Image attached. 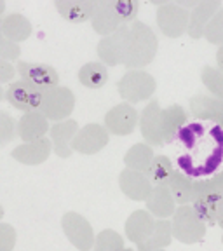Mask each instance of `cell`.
<instances>
[{"label":"cell","mask_w":223,"mask_h":251,"mask_svg":"<svg viewBox=\"0 0 223 251\" xmlns=\"http://www.w3.org/2000/svg\"><path fill=\"white\" fill-rule=\"evenodd\" d=\"M178 150L176 162L185 175L204 178L215 173L223 162V129L222 126L202 122L185 124L174 138ZM173 141V143H174Z\"/></svg>","instance_id":"cell-1"},{"label":"cell","mask_w":223,"mask_h":251,"mask_svg":"<svg viewBox=\"0 0 223 251\" xmlns=\"http://www.w3.org/2000/svg\"><path fill=\"white\" fill-rule=\"evenodd\" d=\"M159 51V39L153 30L143 21L131 23L129 44H127V56L124 67L127 70H141L155 59Z\"/></svg>","instance_id":"cell-2"},{"label":"cell","mask_w":223,"mask_h":251,"mask_svg":"<svg viewBox=\"0 0 223 251\" xmlns=\"http://www.w3.org/2000/svg\"><path fill=\"white\" fill-rule=\"evenodd\" d=\"M171 225L174 239L183 244L200 243L208 232V225L200 220V216L192 208V204H180L176 211L173 213Z\"/></svg>","instance_id":"cell-3"},{"label":"cell","mask_w":223,"mask_h":251,"mask_svg":"<svg viewBox=\"0 0 223 251\" xmlns=\"http://www.w3.org/2000/svg\"><path fill=\"white\" fill-rule=\"evenodd\" d=\"M157 89V80L145 70H127L117 82V93L125 103L147 101Z\"/></svg>","instance_id":"cell-4"},{"label":"cell","mask_w":223,"mask_h":251,"mask_svg":"<svg viewBox=\"0 0 223 251\" xmlns=\"http://www.w3.org/2000/svg\"><path fill=\"white\" fill-rule=\"evenodd\" d=\"M222 201L223 192L216 187L213 178L194 181V199L190 204L208 227L216 225V213Z\"/></svg>","instance_id":"cell-5"},{"label":"cell","mask_w":223,"mask_h":251,"mask_svg":"<svg viewBox=\"0 0 223 251\" xmlns=\"http://www.w3.org/2000/svg\"><path fill=\"white\" fill-rule=\"evenodd\" d=\"M61 228L65 232V237L70 241L74 248L80 251H89L94 248V241L96 235L87 222L86 216H82L77 211H68L63 215L61 218Z\"/></svg>","instance_id":"cell-6"},{"label":"cell","mask_w":223,"mask_h":251,"mask_svg":"<svg viewBox=\"0 0 223 251\" xmlns=\"http://www.w3.org/2000/svg\"><path fill=\"white\" fill-rule=\"evenodd\" d=\"M131 26L122 25L115 33L108 37H103L96 46V52L101 63L106 67H117L124 65L125 56H127V44H129Z\"/></svg>","instance_id":"cell-7"},{"label":"cell","mask_w":223,"mask_h":251,"mask_svg":"<svg viewBox=\"0 0 223 251\" xmlns=\"http://www.w3.org/2000/svg\"><path fill=\"white\" fill-rule=\"evenodd\" d=\"M188 21H190V11L181 7L180 4L166 2L157 9V26L168 39H178L187 33Z\"/></svg>","instance_id":"cell-8"},{"label":"cell","mask_w":223,"mask_h":251,"mask_svg":"<svg viewBox=\"0 0 223 251\" xmlns=\"http://www.w3.org/2000/svg\"><path fill=\"white\" fill-rule=\"evenodd\" d=\"M75 108V94L72 89L65 86H58L51 91L44 93V103L40 106V112L49 121L61 122L67 121Z\"/></svg>","instance_id":"cell-9"},{"label":"cell","mask_w":223,"mask_h":251,"mask_svg":"<svg viewBox=\"0 0 223 251\" xmlns=\"http://www.w3.org/2000/svg\"><path fill=\"white\" fill-rule=\"evenodd\" d=\"M5 101L25 114L40 112V106L44 103V91L37 89L35 86L20 78V80L9 84L7 91H5Z\"/></svg>","instance_id":"cell-10"},{"label":"cell","mask_w":223,"mask_h":251,"mask_svg":"<svg viewBox=\"0 0 223 251\" xmlns=\"http://www.w3.org/2000/svg\"><path fill=\"white\" fill-rule=\"evenodd\" d=\"M18 74L23 80L28 84L35 86L40 91H51L59 86V74L54 67L46 65V63H28V61H18L16 65Z\"/></svg>","instance_id":"cell-11"},{"label":"cell","mask_w":223,"mask_h":251,"mask_svg":"<svg viewBox=\"0 0 223 251\" xmlns=\"http://www.w3.org/2000/svg\"><path fill=\"white\" fill-rule=\"evenodd\" d=\"M140 122V114L131 103H119L112 106L105 114V127L110 134L115 136H127L136 129Z\"/></svg>","instance_id":"cell-12"},{"label":"cell","mask_w":223,"mask_h":251,"mask_svg":"<svg viewBox=\"0 0 223 251\" xmlns=\"http://www.w3.org/2000/svg\"><path fill=\"white\" fill-rule=\"evenodd\" d=\"M110 141V133L105 126L87 124L78 129L72 141V150L82 153V155H94L101 152Z\"/></svg>","instance_id":"cell-13"},{"label":"cell","mask_w":223,"mask_h":251,"mask_svg":"<svg viewBox=\"0 0 223 251\" xmlns=\"http://www.w3.org/2000/svg\"><path fill=\"white\" fill-rule=\"evenodd\" d=\"M119 187H121L122 194H124L127 199L136 201V202L147 201V197H149L150 192L153 190V183L149 175L134 171V169H129V168H125L124 171L119 175Z\"/></svg>","instance_id":"cell-14"},{"label":"cell","mask_w":223,"mask_h":251,"mask_svg":"<svg viewBox=\"0 0 223 251\" xmlns=\"http://www.w3.org/2000/svg\"><path fill=\"white\" fill-rule=\"evenodd\" d=\"M52 153V141L51 138H40L33 141H23L11 152L14 161L25 166H39L49 159Z\"/></svg>","instance_id":"cell-15"},{"label":"cell","mask_w":223,"mask_h":251,"mask_svg":"<svg viewBox=\"0 0 223 251\" xmlns=\"http://www.w3.org/2000/svg\"><path fill=\"white\" fill-rule=\"evenodd\" d=\"M161 105L157 100H152L145 108L141 110L140 114V131L141 136L145 140V143L152 147H162L164 140H162L161 133Z\"/></svg>","instance_id":"cell-16"},{"label":"cell","mask_w":223,"mask_h":251,"mask_svg":"<svg viewBox=\"0 0 223 251\" xmlns=\"http://www.w3.org/2000/svg\"><path fill=\"white\" fill-rule=\"evenodd\" d=\"M91 25H93V30L98 35H101V39L115 33L122 26L121 18H119L117 11L114 7V0H98L96 2V9H94V14L91 18Z\"/></svg>","instance_id":"cell-17"},{"label":"cell","mask_w":223,"mask_h":251,"mask_svg":"<svg viewBox=\"0 0 223 251\" xmlns=\"http://www.w3.org/2000/svg\"><path fill=\"white\" fill-rule=\"evenodd\" d=\"M155 216L149 211V209H136L133 211L124 224V232L125 237L131 241L136 246H141L149 239L150 232L153 228V224H155Z\"/></svg>","instance_id":"cell-18"},{"label":"cell","mask_w":223,"mask_h":251,"mask_svg":"<svg viewBox=\"0 0 223 251\" xmlns=\"http://www.w3.org/2000/svg\"><path fill=\"white\" fill-rule=\"evenodd\" d=\"M78 122L74 119H67V121L56 122L51 126L49 136L52 141V150L58 157L61 159H68L72 155V141H74L75 134L78 133Z\"/></svg>","instance_id":"cell-19"},{"label":"cell","mask_w":223,"mask_h":251,"mask_svg":"<svg viewBox=\"0 0 223 251\" xmlns=\"http://www.w3.org/2000/svg\"><path fill=\"white\" fill-rule=\"evenodd\" d=\"M222 9V4L218 0H204L199 2L196 7L190 11V21H188V30L187 33L192 37L194 40L204 39V31L209 21L213 20V16Z\"/></svg>","instance_id":"cell-20"},{"label":"cell","mask_w":223,"mask_h":251,"mask_svg":"<svg viewBox=\"0 0 223 251\" xmlns=\"http://www.w3.org/2000/svg\"><path fill=\"white\" fill-rule=\"evenodd\" d=\"M190 112L199 121L220 124L223 121V100L208 94H197L190 98Z\"/></svg>","instance_id":"cell-21"},{"label":"cell","mask_w":223,"mask_h":251,"mask_svg":"<svg viewBox=\"0 0 223 251\" xmlns=\"http://www.w3.org/2000/svg\"><path fill=\"white\" fill-rule=\"evenodd\" d=\"M145 204H147V209L155 218H169L178 208L176 201L173 197L168 185H153V190L147 197Z\"/></svg>","instance_id":"cell-22"},{"label":"cell","mask_w":223,"mask_h":251,"mask_svg":"<svg viewBox=\"0 0 223 251\" xmlns=\"http://www.w3.org/2000/svg\"><path fill=\"white\" fill-rule=\"evenodd\" d=\"M54 5L63 20L75 25L91 21L96 9V2L93 0H58Z\"/></svg>","instance_id":"cell-23"},{"label":"cell","mask_w":223,"mask_h":251,"mask_svg":"<svg viewBox=\"0 0 223 251\" xmlns=\"http://www.w3.org/2000/svg\"><path fill=\"white\" fill-rule=\"evenodd\" d=\"M51 131L49 119L42 112H28L18 121V136L23 141H33L46 138V134Z\"/></svg>","instance_id":"cell-24"},{"label":"cell","mask_w":223,"mask_h":251,"mask_svg":"<svg viewBox=\"0 0 223 251\" xmlns=\"http://www.w3.org/2000/svg\"><path fill=\"white\" fill-rule=\"evenodd\" d=\"M31 31V23L26 16L20 14V12H11L5 14L0 21V35L12 42H25L30 39Z\"/></svg>","instance_id":"cell-25"},{"label":"cell","mask_w":223,"mask_h":251,"mask_svg":"<svg viewBox=\"0 0 223 251\" xmlns=\"http://www.w3.org/2000/svg\"><path fill=\"white\" fill-rule=\"evenodd\" d=\"M187 112L181 105H171L161 112V133L164 143H173L178 133L187 124Z\"/></svg>","instance_id":"cell-26"},{"label":"cell","mask_w":223,"mask_h":251,"mask_svg":"<svg viewBox=\"0 0 223 251\" xmlns=\"http://www.w3.org/2000/svg\"><path fill=\"white\" fill-rule=\"evenodd\" d=\"M174 235H173V225L168 218H159L155 220L153 228L150 232L149 239L145 243L138 246L140 251H157V250H164V248L171 246Z\"/></svg>","instance_id":"cell-27"},{"label":"cell","mask_w":223,"mask_h":251,"mask_svg":"<svg viewBox=\"0 0 223 251\" xmlns=\"http://www.w3.org/2000/svg\"><path fill=\"white\" fill-rule=\"evenodd\" d=\"M153 157L155 155H153L152 145H149V143H136V145H133L125 152L124 164H125V168L149 175Z\"/></svg>","instance_id":"cell-28"},{"label":"cell","mask_w":223,"mask_h":251,"mask_svg":"<svg viewBox=\"0 0 223 251\" xmlns=\"http://www.w3.org/2000/svg\"><path fill=\"white\" fill-rule=\"evenodd\" d=\"M78 82L87 89H101L108 82V68L101 61H89L78 70Z\"/></svg>","instance_id":"cell-29"},{"label":"cell","mask_w":223,"mask_h":251,"mask_svg":"<svg viewBox=\"0 0 223 251\" xmlns=\"http://www.w3.org/2000/svg\"><path fill=\"white\" fill-rule=\"evenodd\" d=\"M176 204H190L194 199V178L185 175L183 171H174L168 183Z\"/></svg>","instance_id":"cell-30"},{"label":"cell","mask_w":223,"mask_h":251,"mask_svg":"<svg viewBox=\"0 0 223 251\" xmlns=\"http://www.w3.org/2000/svg\"><path fill=\"white\" fill-rule=\"evenodd\" d=\"M174 171L176 169H174V166H173L171 159L168 155H155L152 161V166H150L149 176L153 185H168Z\"/></svg>","instance_id":"cell-31"},{"label":"cell","mask_w":223,"mask_h":251,"mask_svg":"<svg viewBox=\"0 0 223 251\" xmlns=\"http://www.w3.org/2000/svg\"><path fill=\"white\" fill-rule=\"evenodd\" d=\"M124 246V237L112 228L101 230L96 235V241H94V250L96 251H122Z\"/></svg>","instance_id":"cell-32"},{"label":"cell","mask_w":223,"mask_h":251,"mask_svg":"<svg viewBox=\"0 0 223 251\" xmlns=\"http://www.w3.org/2000/svg\"><path fill=\"white\" fill-rule=\"evenodd\" d=\"M200 80H202L204 87L215 96V98L223 100V72H220L215 67H202L200 70Z\"/></svg>","instance_id":"cell-33"},{"label":"cell","mask_w":223,"mask_h":251,"mask_svg":"<svg viewBox=\"0 0 223 251\" xmlns=\"http://www.w3.org/2000/svg\"><path fill=\"white\" fill-rule=\"evenodd\" d=\"M204 39L208 40L209 44H215L218 47L223 46V7L213 16V20L206 26Z\"/></svg>","instance_id":"cell-34"},{"label":"cell","mask_w":223,"mask_h":251,"mask_svg":"<svg viewBox=\"0 0 223 251\" xmlns=\"http://www.w3.org/2000/svg\"><path fill=\"white\" fill-rule=\"evenodd\" d=\"M114 7L117 11L119 18H121L122 25L136 21L138 11H140V4L136 0H114Z\"/></svg>","instance_id":"cell-35"},{"label":"cell","mask_w":223,"mask_h":251,"mask_svg":"<svg viewBox=\"0 0 223 251\" xmlns=\"http://www.w3.org/2000/svg\"><path fill=\"white\" fill-rule=\"evenodd\" d=\"M14 136H18V121L7 112H0V145L5 147Z\"/></svg>","instance_id":"cell-36"},{"label":"cell","mask_w":223,"mask_h":251,"mask_svg":"<svg viewBox=\"0 0 223 251\" xmlns=\"http://www.w3.org/2000/svg\"><path fill=\"white\" fill-rule=\"evenodd\" d=\"M20 56H21L20 44L4 39V37H0V59H5V61H16Z\"/></svg>","instance_id":"cell-37"},{"label":"cell","mask_w":223,"mask_h":251,"mask_svg":"<svg viewBox=\"0 0 223 251\" xmlns=\"http://www.w3.org/2000/svg\"><path fill=\"white\" fill-rule=\"evenodd\" d=\"M16 230L9 224L0 225V250L11 251L16 244Z\"/></svg>","instance_id":"cell-38"},{"label":"cell","mask_w":223,"mask_h":251,"mask_svg":"<svg viewBox=\"0 0 223 251\" xmlns=\"http://www.w3.org/2000/svg\"><path fill=\"white\" fill-rule=\"evenodd\" d=\"M18 74V68H14L11 61L0 59V82L2 84H11L14 82V75Z\"/></svg>","instance_id":"cell-39"},{"label":"cell","mask_w":223,"mask_h":251,"mask_svg":"<svg viewBox=\"0 0 223 251\" xmlns=\"http://www.w3.org/2000/svg\"><path fill=\"white\" fill-rule=\"evenodd\" d=\"M216 225H218V227H222V230H223V201L220 202L218 213H216Z\"/></svg>","instance_id":"cell-40"},{"label":"cell","mask_w":223,"mask_h":251,"mask_svg":"<svg viewBox=\"0 0 223 251\" xmlns=\"http://www.w3.org/2000/svg\"><path fill=\"white\" fill-rule=\"evenodd\" d=\"M216 65H218V70L223 72V46L218 47V51H216Z\"/></svg>","instance_id":"cell-41"},{"label":"cell","mask_w":223,"mask_h":251,"mask_svg":"<svg viewBox=\"0 0 223 251\" xmlns=\"http://www.w3.org/2000/svg\"><path fill=\"white\" fill-rule=\"evenodd\" d=\"M213 181H215L216 187H218L220 190H222V192H223V169H222V171H220V173H216L215 176H213Z\"/></svg>","instance_id":"cell-42"},{"label":"cell","mask_w":223,"mask_h":251,"mask_svg":"<svg viewBox=\"0 0 223 251\" xmlns=\"http://www.w3.org/2000/svg\"><path fill=\"white\" fill-rule=\"evenodd\" d=\"M218 126H222V129H223V121H222V122H220V124H218Z\"/></svg>","instance_id":"cell-43"},{"label":"cell","mask_w":223,"mask_h":251,"mask_svg":"<svg viewBox=\"0 0 223 251\" xmlns=\"http://www.w3.org/2000/svg\"><path fill=\"white\" fill-rule=\"evenodd\" d=\"M222 243H223V235H222Z\"/></svg>","instance_id":"cell-44"}]
</instances>
